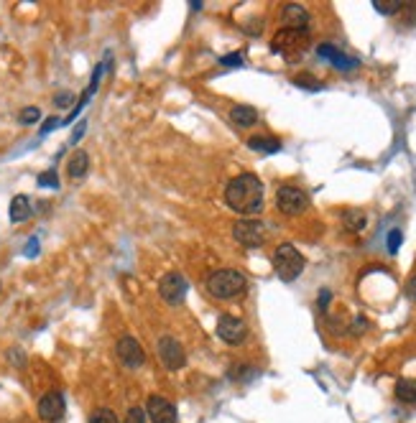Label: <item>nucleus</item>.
<instances>
[{
    "instance_id": "20",
    "label": "nucleus",
    "mask_w": 416,
    "mask_h": 423,
    "mask_svg": "<svg viewBox=\"0 0 416 423\" xmlns=\"http://www.w3.org/2000/svg\"><path fill=\"white\" fill-rule=\"evenodd\" d=\"M343 219H345V227H348L350 232H360L363 227H365V214H363L360 209H348Z\"/></svg>"
},
{
    "instance_id": "2",
    "label": "nucleus",
    "mask_w": 416,
    "mask_h": 423,
    "mask_svg": "<svg viewBox=\"0 0 416 423\" xmlns=\"http://www.w3.org/2000/svg\"><path fill=\"white\" fill-rule=\"evenodd\" d=\"M207 293L212 298H220V301H230V298L243 296L248 291V278L243 273L233 271V268H222V271H214L207 276Z\"/></svg>"
},
{
    "instance_id": "32",
    "label": "nucleus",
    "mask_w": 416,
    "mask_h": 423,
    "mask_svg": "<svg viewBox=\"0 0 416 423\" xmlns=\"http://www.w3.org/2000/svg\"><path fill=\"white\" fill-rule=\"evenodd\" d=\"M36 253H38V240H36V237H31L28 245H26V255H28V258H33Z\"/></svg>"
},
{
    "instance_id": "4",
    "label": "nucleus",
    "mask_w": 416,
    "mask_h": 423,
    "mask_svg": "<svg viewBox=\"0 0 416 423\" xmlns=\"http://www.w3.org/2000/svg\"><path fill=\"white\" fill-rule=\"evenodd\" d=\"M309 43V31H296V28H281L271 38V51L274 54H281L286 59H294Z\"/></svg>"
},
{
    "instance_id": "17",
    "label": "nucleus",
    "mask_w": 416,
    "mask_h": 423,
    "mask_svg": "<svg viewBox=\"0 0 416 423\" xmlns=\"http://www.w3.org/2000/svg\"><path fill=\"white\" fill-rule=\"evenodd\" d=\"M8 214H11V222H24V219H28L31 217V199L28 197H26V194L13 197Z\"/></svg>"
},
{
    "instance_id": "29",
    "label": "nucleus",
    "mask_w": 416,
    "mask_h": 423,
    "mask_svg": "<svg viewBox=\"0 0 416 423\" xmlns=\"http://www.w3.org/2000/svg\"><path fill=\"white\" fill-rule=\"evenodd\" d=\"M222 64H225V67H240V64H243V56L240 54H230V56H222Z\"/></svg>"
},
{
    "instance_id": "13",
    "label": "nucleus",
    "mask_w": 416,
    "mask_h": 423,
    "mask_svg": "<svg viewBox=\"0 0 416 423\" xmlns=\"http://www.w3.org/2000/svg\"><path fill=\"white\" fill-rule=\"evenodd\" d=\"M319 56H325V59L332 61V67L343 69V72H348V69H355L358 67V59H350L348 54H343L337 46H332V43H319L317 48Z\"/></svg>"
},
{
    "instance_id": "30",
    "label": "nucleus",
    "mask_w": 416,
    "mask_h": 423,
    "mask_svg": "<svg viewBox=\"0 0 416 423\" xmlns=\"http://www.w3.org/2000/svg\"><path fill=\"white\" fill-rule=\"evenodd\" d=\"M54 103L59 105V108H67V105L72 103V95H69V92H59V95H56Z\"/></svg>"
},
{
    "instance_id": "27",
    "label": "nucleus",
    "mask_w": 416,
    "mask_h": 423,
    "mask_svg": "<svg viewBox=\"0 0 416 423\" xmlns=\"http://www.w3.org/2000/svg\"><path fill=\"white\" fill-rule=\"evenodd\" d=\"M294 82H296L299 87H309V90H319V87H322V85L317 82V79L309 77V74H301V77H296Z\"/></svg>"
},
{
    "instance_id": "8",
    "label": "nucleus",
    "mask_w": 416,
    "mask_h": 423,
    "mask_svg": "<svg viewBox=\"0 0 416 423\" xmlns=\"http://www.w3.org/2000/svg\"><path fill=\"white\" fill-rule=\"evenodd\" d=\"M115 352H118V360L128 370L141 367V365L146 362V352H143L141 342L135 337H120L115 345Z\"/></svg>"
},
{
    "instance_id": "31",
    "label": "nucleus",
    "mask_w": 416,
    "mask_h": 423,
    "mask_svg": "<svg viewBox=\"0 0 416 423\" xmlns=\"http://www.w3.org/2000/svg\"><path fill=\"white\" fill-rule=\"evenodd\" d=\"M406 296H409L411 301H416V276H411L409 283H406Z\"/></svg>"
},
{
    "instance_id": "28",
    "label": "nucleus",
    "mask_w": 416,
    "mask_h": 423,
    "mask_svg": "<svg viewBox=\"0 0 416 423\" xmlns=\"http://www.w3.org/2000/svg\"><path fill=\"white\" fill-rule=\"evenodd\" d=\"M401 240H404V235H401V230H393L391 235H388V250H391V253H396L398 245H401Z\"/></svg>"
},
{
    "instance_id": "1",
    "label": "nucleus",
    "mask_w": 416,
    "mask_h": 423,
    "mask_svg": "<svg viewBox=\"0 0 416 423\" xmlns=\"http://www.w3.org/2000/svg\"><path fill=\"white\" fill-rule=\"evenodd\" d=\"M225 202L227 207L245 219L264 209V184L256 174H240L225 187Z\"/></svg>"
},
{
    "instance_id": "22",
    "label": "nucleus",
    "mask_w": 416,
    "mask_h": 423,
    "mask_svg": "<svg viewBox=\"0 0 416 423\" xmlns=\"http://www.w3.org/2000/svg\"><path fill=\"white\" fill-rule=\"evenodd\" d=\"M90 423H118V416L110 408H98L90 413Z\"/></svg>"
},
{
    "instance_id": "18",
    "label": "nucleus",
    "mask_w": 416,
    "mask_h": 423,
    "mask_svg": "<svg viewBox=\"0 0 416 423\" xmlns=\"http://www.w3.org/2000/svg\"><path fill=\"white\" fill-rule=\"evenodd\" d=\"M396 398L401 403H416V380L414 377H404L396 382Z\"/></svg>"
},
{
    "instance_id": "9",
    "label": "nucleus",
    "mask_w": 416,
    "mask_h": 423,
    "mask_svg": "<svg viewBox=\"0 0 416 423\" xmlns=\"http://www.w3.org/2000/svg\"><path fill=\"white\" fill-rule=\"evenodd\" d=\"M217 337L222 342H227V345H240L248 337V327H245V321L238 319V316L222 314L217 319Z\"/></svg>"
},
{
    "instance_id": "3",
    "label": "nucleus",
    "mask_w": 416,
    "mask_h": 423,
    "mask_svg": "<svg viewBox=\"0 0 416 423\" xmlns=\"http://www.w3.org/2000/svg\"><path fill=\"white\" fill-rule=\"evenodd\" d=\"M274 268L276 276L284 281V283H291L301 276L304 271V255L291 245V242H281L274 253Z\"/></svg>"
},
{
    "instance_id": "14",
    "label": "nucleus",
    "mask_w": 416,
    "mask_h": 423,
    "mask_svg": "<svg viewBox=\"0 0 416 423\" xmlns=\"http://www.w3.org/2000/svg\"><path fill=\"white\" fill-rule=\"evenodd\" d=\"M281 21L286 24V28L306 31V26H309V13H306V8L299 6V3H288L281 13Z\"/></svg>"
},
{
    "instance_id": "7",
    "label": "nucleus",
    "mask_w": 416,
    "mask_h": 423,
    "mask_svg": "<svg viewBox=\"0 0 416 423\" xmlns=\"http://www.w3.org/2000/svg\"><path fill=\"white\" fill-rule=\"evenodd\" d=\"M187 288L189 286H187L182 273H166L159 281V293L169 306H182L184 298H187Z\"/></svg>"
},
{
    "instance_id": "16",
    "label": "nucleus",
    "mask_w": 416,
    "mask_h": 423,
    "mask_svg": "<svg viewBox=\"0 0 416 423\" xmlns=\"http://www.w3.org/2000/svg\"><path fill=\"white\" fill-rule=\"evenodd\" d=\"M87 169H90V156H87L85 151H74L67 164L69 179H82V176L87 174Z\"/></svg>"
},
{
    "instance_id": "6",
    "label": "nucleus",
    "mask_w": 416,
    "mask_h": 423,
    "mask_svg": "<svg viewBox=\"0 0 416 423\" xmlns=\"http://www.w3.org/2000/svg\"><path fill=\"white\" fill-rule=\"evenodd\" d=\"M233 237L243 248H261L266 242V224L261 219H240L233 224Z\"/></svg>"
},
{
    "instance_id": "21",
    "label": "nucleus",
    "mask_w": 416,
    "mask_h": 423,
    "mask_svg": "<svg viewBox=\"0 0 416 423\" xmlns=\"http://www.w3.org/2000/svg\"><path fill=\"white\" fill-rule=\"evenodd\" d=\"M404 0H373V8L383 16H396V13L404 11Z\"/></svg>"
},
{
    "instance_id": "19",
    "label": "nucleus",
    "mask_w": 416,
    "mask_h": 423,
    "mask_svg": "<svg viewBox=\"0 0 416 423\" xmlns=\"http://www.w3.org/2000/svg\"><path fill=\"white\" fill-rule=\"evenodd\" d=\"M248 145L258 153H279L281 151V143H279L276 138H251Z\"/></svg>"
},
{
    "instance_id": "15",
    "label": "nucleus",
    "mask_w": 416,
    "mask_h": 423,
    "mask_svg": "<svg viewBox=\"0 0 416 423\" xmlns=\"http://www.w3.org/2000/svg\"><path fill=\"white\" fill-rule=\"evenodd\" d=\"M230 120L238 127H251L258 122V110L251 108V105H235V108L230 110Z\"/></svg>"
},
{
    "instance_id": "12",
    "label": "nucleus",
    "mask_w": 416,
    "mask_h": 423,
    "mask_svg": "<svg viewBox=\"0 0 416 423\" xmlns=\"http://www.w3.org/2000/svg\"><path fill=\"white\" fill-rule=\"evenodd\" d=\"M146 413L151 423H177V408L161 395H151L146 403Z\"/></svg>"
},
{
    "instance_id": "24",
    "label": "nucleus",
    "mask_w": 416,
    "mask_h": 423,
    "mask_svg": "<svg viewBox=\"0 0 416 423\" xmlns=\"http://www.w3.org/2000/svg\"><path fill=\"white\" fill-rule=\"evenodd\" d=\"M125 423H146V411L138 408V405H133L128 411V416H125Z\"/></svg>"
},
{
    "instance_id": "26",
    "label": "nucleus",
    "mask_w": 416,
    "mask_h": 423,
    "mask_svg": "<svg viewBox=\"0 0 416 423\" xmlns=\"http://www.w3.org/2000/svg\"><path fill=\"white\" fill-rule=\"evenodd\" d=\"M401 13H404V24L406 26H416V3H406Z\"/></svg>"
},
{
    "instance_id": "33",
    "label": "nucleus",
    "mask_w": 416,
    "mask_h": 423,
    "mask_svg": "<svg viewBox=\"0 0 416 423\" xmlns=\"http://www.w3.org/2000/svg\"><path fill=\"white\" fill-rule=\"evenodd\" d=\"M56 125H59V120H56V118H49V120H46V125L41 127V135H46L51 127H56Z\"/></svg>"
},
{
    "instance_id": "5",
    "label": "nucleus",
    "mask_w": 416,
    "mask_h": 423,
    "mask_svg": "<svg viewBox=\"0 0 416 423\" xmlns=\"http://www.w3.org/2000/svg\"><path fill=\"white\" fill-rule=\"evenodd\" d=\"M276 207L286 217H299V214L306 212V207H309V197L299 187H281L276 192Z\"/></svg>"
},
{
    "instance_id": "11",
    "label": "nucleus",
    "mask_w": 416,
    "mask_h": 423,
    "mask_svg": "<svg viewBox=\"0 0 416 423\" xmlns=\"http://www.w3.org/2000/svg\"><path fill=\"white\" fill-rule=\"evenodd\" d=\"M64 411H67V405H64V395L56 393V390L54 393H46L41 400H38V416H41V421H46V423L61 421Z\"/></svg>"
},
{
    "instance_id": "23",
    "label": "nucleus",
    "mask_w": 416,
    "mask_h": 423,
    "mask_svg": "<svg viewBox=\"0 0 416 423\" xmlns=\"http://www.w3.org/2000/svg\"><path fill=\"white\" fill-rule=\"evenodd\" d=\"M41 118V113H38V108H26V110H21V115H19V120L24 122V125H33V122Z\"/></svg>"
},
{
    "instance_id": "25",
    "label": "nucleus",
    "mask_w": 416,
    "mask_h": 423,
    "mask_svg": "<svg viewBox=\"0 0 416 423\" xmlns=\"http://www.w3.org/2000/svg\"><path fill=\"white\" fill-rule=\"evenodd\" d=\"M38 184H41V187L56 189V187H59V179H56V174H54V171H46V174H41V176H38Z\"/></svg>"
},
{
    "instance_id": "10",
    "label": "nucleus",
    "mask_w": 416,
    "mask_h": 423,
    "mask_svg": "<svg viewBox=\"0 0 416 423\" xmlns=\"http://www.w3.org/2000/svg\"><path fill=\"white\" fill-rule=\"evenodd\" d=\"M156 350H159L161 362H164L169 370H182L184 365H187V355H184L182 345H179L174 337H161Z\"/></svg>"
}]
</instances>
